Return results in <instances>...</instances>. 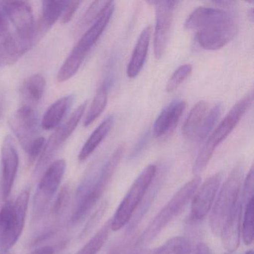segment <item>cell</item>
<instances>
[{
  "mask_svg": "<svg viewBox=\"0 0 254 254\" xmlns=\"http://www.w3.org/2000/svg\"><path fill=\"white\" fill-rule=\"evenodd\" d=\"M148 140H149V133L146 132V133H144V134L139 138V140L136 142V145H135L134 148H133V151H132L131 157H136L138 154H140L142 150L146 146Z\"/></svg>",
  "mask_w": 254,
  "mask_h": 254,
  "instance_id": "obj_38",
  "label": "cell"
},
{
  "mask_svg": "<svg viewBox=\"0 0 254 254\" xmlns=\"http://www.w3.org/2000/svg\"><path fill=\"white\" fill-rule=\"evenodd\" d=\"M242 235L245 245H251L254 241V199L245 205Z\"/></svg>",
  "mask_w": 254,
  "mask_h": 254,
  "instance_id": "obj_29",
  "label": "cell"
},
{
  "mask_svg": "<svg viewBox=\"0 0 254 254\" xmlns=\"http://www.w3.org/2000/svg\"><path fill=\"white\" fill-rule=\"evenodd\" d=\"M242 207L243 205L240 198L226 221L220 235L223 246L227 253H235L240 244Z\"/></svg>",
  "mask_w": 254,
  "mask_h": 254,
  "instance_id": "obj_17",
  "label": "cell"
},
{
  "mask_svg": "<svg viewBox=\"0 0 254 254\" xmlns=\"http://www.w3.org/2000/svg\"><path fill=\"white\" fill-rule=\"evenodd\" d=\"M20 56L15 34L0 3V61L5 64H14Z\"/></svg>",
  "mask_w": 254,
  "mask_h": 254,
  "instance_id": "obj_14",
  "label": "cell"
},
{
  "mask_svg": "<svg viewBox=\"0 0 254 254\" xmlns=\"http://www.w3.org/2000/svg\"><path fill=\"white\" fill-rule=\"evenodd\" d=\"M81 2L80 1H68L67 5L65 7L62 16H61L60 20L62 23L66 24L69 23L72 20L74 14L76 12L77 10L79 8Z\"/></svg>",
  "mask_w": 254,
  "mask_h": 254,
  "instance_id": "obj_37",
  "label": "cell"
},
{
  "mask_svg": "<svg viewBox=\"0 0 254 254\" xmlns=\"http://www.w3.org/2000/svg\"><path fill=\"white\" fill-rule=\"evenodd\" d=\"M201 178L195 175L191 181L184 184L162 208L154 219L148 224L136 245L145 246L151 243L171 222L185 210L200 187Z\"/></svg>",
  "mask_w": 254,
  "mask_h": 254,
  "instance_id": "obj_3",
  "label": "cell"
},
{
  "mask_svg": "<svg viewBox=\"0 0 254 254\" xmlns=\"http://www.w3.org/2000/svg\"><path fill=\"white\" fill-rule=\"evenodd\" d=\"M225 254H236V253H226Z\"/></svg>",
  "mask_w": 254,
  "mask_h": 254,
  "instance_id": "obj_43",
  "label": "cell"
},
{
  "mask_svg": "<svg viewBox=\"0 0 254 254\" xmlns=\"http://www.w3.org/2000/svg\"><path fill=\"white\" fill-rule=\"evenodd\" d=\"M67 3L68 1H43L41 17L35 26V44L41 41L60 19Z\"/></svg>",
  "mask_w": 254,
  "mask_h": 254,
  "instance_id": "obj_19",
  "label": "cell"
},
{
  "mask_svg": "<svg viewBox=\"0 0 254 254\" xmlns=\"http://www.w3.org/2000/svg\"><path fill=\"white\" fill-rule=\"evenodd\" d=\"M194 254H212V251L206 243L199 242L196 245Z\"/></svg>",
  "mask_w": 254,
  "mask_h": 254,
  "instance_id": "obj_39",
  "label": "cell"
},
{
  "mask_svg": "<svg viewBox=\"0 0 254 254\" xmlns=\"http://www.w3.org/2000/svg\"><path fill=\"white\" fill-rule=\"evenodd\" d=\"M245 254H254V251L252 250H250V251H247Z\"/></svg>",
  "mask_w": 254,
  "mask_h": 254,
  "instance_id": "obj_42",
  "label": "cell"
},
{
  "mask_svg": "<svg viewBox=\"0 0 254 254\" xmlns=\"http://www.w3.org/2000/svg\"><path fill=\"white\" fill-rule=\"evenodd\" d=\"M30 191L26 189L14 201L5 200L0 209V254H8L23 233Z\"/></svg>",
  "mask_w": 254,
  "mask_h": 254,
  "instance_id": "obj_4",
  "label": "cell"
},
{
  "mask_svg": "<svg viewBox=\"0 0 254 254\" xmlns=\"http://www.w3.org/2000/svg\"><path fill=\"white\" fill-rule=\"evenodd\" d=\"M156 174L157 166L153 164L145 167L139 174L111 219L112 231H118L130 222L154 182Z\"/></svg>",
  "mask_w": 254,
  "mask_h": 254,
  "instance_id": "obj_6",
  "label": "cell"
},
{
  "mask_svg": "<svg viewBox=\"0 0 254 254\" xmlns=\"http://www.w3.org/2000/svg\"><path fill=\"white\" fill-rule=\"evenodd\" d=\"M253 102V93H248L243 99L239 100L229 111L225 118L221 121L214 133L209 138L216 146H218L237 126L242 116L251 107Z\"/></svg>",
  "mask_w": 254,
  "mask_h": 254,
  "instance_id": "obj_16",
  "label": "cell"
},
{
  "mask_svg": "<svg viewBox=\"0 0 254 254\" xmlns=\"http://www.w3.org/2000/svg\"><path fill=\"white\" fill-rule=\"evenodd\" d=\"M108 206V203L107 200H104L103 202L101 203L99 207L95 211L94 213L92 215V216L90 217V219L88 220L86 225L84 226L82 231L80 233V239H83L87 237V236L91 233L92 230L97 226V224H99V221H100V220L102 219V217L104 216L105 212H106Z\"/></svg>",
  "mask_w": 254,
  "mask_h": 254,
  "instance_id": "obj_33",
  "label": "cell"
},
{
  "mask_svg": "<svg viewBox=\"0 0 254 254\" xmlns=\"http://www.w3.org/2000/svg\"><path fill=\"white\" fill-rule=\"evenodd\" d=\"M9 125L14 136L26 152L31 144L38 137V119L35 108L22 105L10 119Z\"/></svg>",
  "mask_w": 254,
  "mask_h": 254,
  "instance_id": "obj_10",
  "label": "cell"
},
{
  "mask_svg": "<svg viewBox=\"0 0 254 254\" xmlns=\"http://www.w3.org/2000/svg\"><path fill=\"white\" fill-rule=\"evenodd\" d=\"M114 2L108 1L96 21L91 25L90 29L83 35L77 43L74 50L79 52L81 54L87 56L90 49L93 47L100 38L101 35L108 26L114 11Z\"/></svg>",
  "mask_w": 254,
  "mask_h": 254,
  "instance_id": "obj_15",
  "label": "cell"
},
{
  "mask_svg": "<svg viewBox=\"0 0 254 254\" xmlns=\"http://www.w3.org/2000/svg\"><path fill=\"white\" fill-rule=\"evenodd\" d=\"M0 3L15 29L14 34L23 56L35 44L36 25L32 5L26 1H2Z\"/></svg>",
  "mask_w": 254,
  "mask_h": 254,
  "instance_id": "obj_7",
  "label": "cell"
},
{
  "mask_svg": "<svg viewBox=\"0 0 254 254\" xmlns=\"http://www.w3.org/2000/svg\"><path fill=\"white\" fill-rule=\"evenodd\" d=\"M192 251L191 243L187 238L175 236L163 245L154 249L140 251L133 254H190Z\"/></svg>",
  "mask_w": 254,
  "mask_h": 254,
  "instance_id": "obj_25",
  "label": "cell"
},
{
  "mask_svg": "<svg viewBox=\"0 0 254 254\" xmlns=\"http://www.w3.org/2000/svg\"><path fill=\"white\" fill-rule=\"evenodd\" d=\"M242 205L245 206L250 200L254 199V168L251 167L245 178L243 187H242Z\"/></svg>",
  "mask_w": 254,
  "mask_h": 254,
  "instance_id": "obj_35",
  "label": "cell"
},
{
  "mask_svg": "<svg viewBox=\"0 0 254 254\" xmlns=\"http://www.w3.org/2000/svg\"><path fill=\"white\" fill-rule=\"evenodd\" d=\"M151 35V27L148 26L139 35L136 47L132 54L131 59L127 66V75L129 78H136L143 67L147 54H148Z\"/></svg>",
  "mask_w": 254,
  "mask_h": 254,
  "instance_id": "obj_20",
  "label": "cell"
},
{
  "mask_svg": "<svg viewBox=\"0 0 254 254\" xmlns=\"http://www.w3.org/2000/svg\"><path fill=\"white\" fill-rule=\"evenodd\" d=\"M124 149V145H120L99 172L92 171L80 184L75 195V209L70 218L71 224L81 222L99 203L120 165Z\"/></svg>",
  "mask_w": 254,
  "mask_h": 254,
  "instance_id": "obj_2",
  "label": "cell"
},
{
  "mask_svg": "<svg viewBox=\"0 0 254 254\" xmlns=\"http://www.w3.org/2000/svg\"><path fill=\"white\" fill-rule=\"evenodd\" d=\"M108 83H105L98 89L90 109L84 118V125L85 127L91 125L103 112L108 102Z\"/></svg>",
  "mask_w": 254,
  "mask_h": 254,
  "instance_id": "obj_26",
  "label": "cell"
},
{
  "mask_svg": "<svg viewBox=\"0 0 254 254\" xmlns=\"http://www.w3.org/2000/svg\"><path fill=\"white\" fill-rule=\"evenodd\" d=\"M221 109H222V106L221 104H218L208 114L207 117L203 120V123L196 135L195 139L197 142H202L209 136L221 116Z\"/></svg>",
  "mask_w": 254,
  "mask_h": 254,
  "instance_id": "obj_31",
  "label": "cell"
},
{
  "mask_svg": "<svg viewBox=\"0 0 254 254\" xmlns=\"http://www.w3.org/2000/svg\"><path fill=\"white\" fill-rule=\"evenodd\" d=\"M223 175L218 172L208 178L194 193L191 204V218L201 221L210 212L221 185Z\"/></svg>",
  "mask_w": 254,
  "mask_h": 254,
  "instance_id": "obj_12",
  "label": "cell"
},
{
  "mask_svg": "<svg viewBox=\"0 0 254 254\" xmlns=\"http://www.w3.org/2000/svg\"><path fill=\"white\" fill-rule=\"evenodd\" d=\"M45 139L44 137L38 136L32 144H31L29 148L26 151V154H28L29 162L31 163H34L37 160L38 157H40L43 149H44V145H45Z\"/></svg>",
  "mask_w": 254,
  "mask_h": 254,
  "instance_id": "obj_36",
  "label": "cell"
},
{
  "mask_svg": "<svg viewBox=\"0 0 254 254\" xmlns=\"http://www.w3.org/2000/svg\"><path fill=\"white\" fill-rule=\"evenodd\" d=\"M150 3L153 4L156 9L154 48V56L159 60L163 57L169 41L174 11L178 2L175 1H153Z\"/></svg>",
  "mask_w": 254,
  "mask_h": 254,
  "instance_id": "obj_11",
  "label": "cell"
},
{
  "mask_svg": "<svg viewBox=\"0 0 254 254\" xmlns=\"http://www.w3.org/2000/svg\"><path fill=\"white\" fill-rule=\"evenodd\" d=\"M87 102H84L78 107L72 113L67 121L62 125L60 127L56 130L55 133L50 136L47 142L44 145L42 153L40 155L35 168V175H38L45 171L48 167V165L51 163L53 157L57 154L58 151L63 146L69 136L73 133L81 120V117L84 115V111L87 108Z\"/></svg>",
  "mask_w": 254,
  "mask_h": 254,
  "instance_id": "obj_9",
  "label": "cell"
},
{
  "mask_svg": "<svg viewBox=\"0 0 254 254\" xmlns=\"http://www.w3.org/2000/svg\"><path fill=\"white\" fill-rule=\"evenodd\" d=\"M85 58L86 56L73 49L59 71L58 81L59 82H64L72 78L81 67Z\"/></svg>",
  "mask_w": 254,
  "mask_h": 254,
  "instance_id": "obj_27",
  "label": "cell"
},
{
  "mask_svg": "<svg viewBox=\"0 0 254 254\" xmlns=\"http://www.w3.org/2000/svg\"><path fill=\"white\" fill-rule=\"evenodd\" d=\"M243 178L244 167L239 163L233 168L218 192L209 217V225L215 236H220L226 221L240 200Z\"/></svg>",
  "mask_w": 254,
  "mask_h": 254,
  "instance_id": "obj_5",
  "label": "cell"
},
{
  "mask_svg": "<svg viewBox=\"0 0 254 254\" xmlns=\"http://www.w3.org/2000/svg\"><path fill=\"white\" fill-rule=\"evenodd\" d=\"M114 118L113 116H110L105 119L90 135V137L86 141L83 145L79 154H78V160L80 162L87 160L97 147L100 145L101 142L106 137L109 133L114 124Z\"/></svg>",
  "mask_w": 254,
  "mask_h": 254,
  "instance_id": "obj_23",
  "label": "cell"
},
{
  "mask_svg": "<svg viewBox=\"0 0 254 254\" xmlns=\"http://www.w3.org/2000/svg\"><path fill=\"white\" fill-rule=\"evenodd\" d=\"M2 162V195L7 200L12 191L19 167V156L14 139L7 135L1 147Z\"/></svg>",
  "mask_w": 254,
  "mask_h": 254,
  "instance_id": "obj_13",
  "label": "cell"
},
{
  "mask_svg": "<svg viewBox=\"0 0 254 254\" xmlns=\"http://www.w3.org/2000/svg\"><path fill=\"white\" fill-rule=\"evenodd\" d=\"M46 89V80L41 74H35L29 77L20 90L24 104L34 108L42 99Z\"/></svg>",
  "mask_w": 254,
  "mask_h": 254,
  "instance_id": "obj_22",
  "label": "cell"
},
{
  "mask_svg": "<svg viewBox=\"0 0 254 254\" xmlns=\"http://www.w3.org/2000/svg\"><path fill=\"white\" fill-rule=\"evenodd\" d=\"M71 189L69 184L62 187L57 197L55 199L50 210V215L53 219L60 218L67 208L70 200Z\"/></svg>",
  "mask_w": 254,
  "mask_h": 254,
  "instance_id": "obj_30",
  "label": "cell"
},
{
  "mask_svg": "<svg viewBox=\"0 0 254 254\" xmlns=\"http://www.w3.org/2000/svg\"><path fill=\"white\" fill-rule=\"evenodd\" d=\"M2 64V62H1V61H0V64Z\"/></svg>",
  "mask_w": 254,
  "mask_h": 254,
  "instance_id": "obj_44",
  "label": "cell"
},
{
  "mask_svg": "<svg viewBox=\"0 0 254 254\" xmlns=\"http://www.w3.org/2000/svg\"><path fill=\"white\" fill-rule=\"evenodd\" d=\"M74 96H64L55 102L46 111L41 126L44 130H52L59 126L66 115L69 108L73 103Z\"/></svg>",
  "mask_w": 254,
  "mask_h": 254,
  "instance_id": "obj_21",
  "label": "cell"
},
{
  "mask_svg": "<svg viewBox=\"0 0 254 254\" xmlns=\"http://www.w3.org/2000/svg\"><path fill=\"white\" fill-rule=\"evenodd\" d=\"M108 1H95L87 10L78 24L79 29H84L89 25L93 24L100 14L101 11L106 5Z\"/></svg>",
  "mask_w": 254,
  "mask_h": 254,
  "instance_id": "obj_34",
  "label": "cell"
},
{
  "mask_svg": "<svg viewBox=\"0 0 254 254\" xmlns=\"http://www.w3.org/2000/svg\"><path fill=\"white\" fill-rule=\"evenodd\" d=\"M192 70V66L190 64H184L180 66L173 75L169 78L166 85V91L172 93L175 91L181 84L190 76Z\"/></svg>",
  "mask_w": 254,
  "mask_h": 254,
  "instance_id": "obj_32",
  "label": "cell"
},
{
  "mask_svg": "<svg viewBox=\"0 0 254 254\" xmlns=\"http://www.w3.org/2000/svg\"><path fill=\"white\" fill-rule=\"evenodd\" d=\"M186 108L184 101H174L160 113L154 125V133L161 137L173 131Z\"/></svg>",
  "mask_w": 254,
  "mask_h": 254,
  "instance_id": "obj_18",
  "label": "cell"
},
{
  "mask_svg": "<svg viewBox=\"0 0 254 254\" xmlns=\"http://www.w3.org/2000/svg\"><path fill=\"white\" fill-rule=\"evenodd\" d=\"M217 5H222V6H228V5H232L235 3V2H230V1H218V2H215Z\"/></svg>",
  "mask_w": 254,
  "mask_h": 254,
  "instance_id": "obj_41",
  "label": "cell"
},
{
  "mask_svg": "<svg viewBox=\"0 0 254 254\" xmlns=\"http://www.w3.org/2000/svg\"><path fill=\"white\" fill-rule=\"evenodd\" d=\"M111 231V219H109L75 254H97L108 241Z\"/></svg>",
  "mask_w": 254,
  "mask_h": 254,
  "instance_id": "obj_28",
  "label": "cell"
},
{
  "mask_svg": "<svg viewBox=\"0 0 254 254\" xmlns=\"http://www.w3.org/2000/svg\"><path fill=\"white\" fill-rule=\"evenodd\" d=\"M185 28L197 30V44L207 50L222 48L233 39L238 30L234 14L207 7L194 10L186 21Z\"/></svg>",
  "mask_w": 254,
  "mask_h": 254,
  "instance_id": "obj_1",
  "label": "cell"
},
{
  "mask_svg": "<svg viewBox=\"0 0 254 254\" xmlns=\"http://www.w3.org/2000/svg\"><path fill=\"white\" fill-rule=\"evenodd\" d=\"M66 167L64 160H58L50 163L44 171L32 201L33 222L40 221L48 209L49 205L60 187Z\"/></svg>",
  "mask_w": 254,
  "mask_h": 254,
  "instance_id": "obj_8",
  "label": "cell"
},
{
  "mask_svg": "<svg viewBox=\"0 0 254 254\" xmlns=\"http://www.w3.org/2000/svg\"><path fill=\"white\" fill-rule=\"evenodd\" d=\"M55 249L52 246H44L32 251L29 254H54Z\"/></svg>",
  "mask_w": 254,
  "mask_h": 254,
  "instance_id": "obj_40",
  "label": "cell"
},
{
  "mask_svg": "<svg viewBox=\"0 0 254 254\" xmlns=\"http://www.w3.org/2000/svg\"><path fill=\"white\" fill-rule=\"evenodd\" d=\"M208 105L204 101L197 102L190 111L183 127V136L186 139H194L204 120Z\"/></svg>",
  "mask_w": 254,
  "mask_h": 254,
  "instance_id": "obj_24",
  "label": "cell"
}]
</instances>
